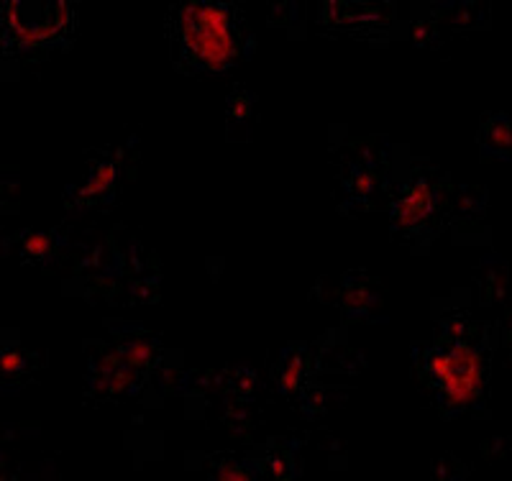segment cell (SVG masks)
Returning a JSON list of instances; mask_svg holds the SVG:
<instances>
[{
    "label": "cell",
    "instance_id": "6da1fadb",
    "mask_svg": "<svg viewBox=\"0 0 512 481\" xmlns=\"http://www.w3.org/2000/svg\"><path fill=\"white\" fill-rule=\"evenodd\" d=\"M172 62L190 75H218L246 54V29L233 3L187 0L169 11Z\"/></svg>",
    "mask_w": 512,
    "mask_h": 481
},
{
    "label": "cell",
    "instance_id": "7a4b0ae2",
    "mask_svg": "<svg viewBox=\"0 0 512 481\" xmlns=\"http://www.w3.org/2000/svg\"><path fill=\"white\" fill-rule=\"evenodd\" d=\"M423 379L443 410L472 405L484 387V364L477 348L461 336L438 338L423 354Z\"/></svg>",
    "mask_w": 512,
    "mask_h": 481
},
{
    "label": "cell",
    "instance_id": "3957f363",
    "mask_svg": "<svg viewBox=\"0 0 512 481\" xmlns=\"http://www.w3.org/2000/svg\"><path fill=\"white\" fill-rule=\"evenodd\" d=\"M75 34L72 3H49L41 21H26V3H0V41L6 52L31 54L64 44Z\"/></svg>",
    "mask_w": 512,
    "mask_h": 481
},
{
    "label": "cell",
    "instance_id": "277c9868",
    "mask_svg": "<svg viewBox=\"0 0 512 481\" xmlns=\"http://www.w3.org/2000/svg\"><path fill=\"white\" fill-rule=\"evenodd\" d=\"M438 203H441V192L438 185L425 177L415 174L408 182H402L392 200V231L395 233H420L428 228L431 218L436 215Z\"/></svg>",
    "mask_w": 512,
    "mask_h": 481
},
{
    "label": "cell",
    "instance_id": "5b68a950",
    "mask_svg": "<svg viewBox=\"0 0 512 481\" xmlns=\"http://www.w3.org/2000/svg\"><path fill=\"white\" fill-rule=\"evenodd\" d=\"M479 144L484 151L495 157L512 159V118L510 116H487L479 131Z\"/></svg>",
    "mask_w": 512,
    "mask_h": 481
},
{
    "label": "cell",
    "instance_id": "8992f818",
    "mask_svg": "<svg viewBox=\"0 0 512 481\" xmlns=\"http://www.w3.org/2000/svg\"><path fill=\"white\" fill-rule=\"evenodd\" d=\"M118 177V164L116 162H100L95 164V169L90 172V177L82 182V187L77 190V203L90 205L98 203V200L108 198L116 187Z\"/></svg>",
    "mask_w": 512,
    "mask_h": 481
},
{
    "label": "cell",
    "instance_id": "52a82bcc",
    "mask_svg": "<svg viewBox=\"0 0 512 481\" xmlns=\"http://www.w3.org/2000/svg\"><path fill=\"white\" fill-rule=\"evenodd\" d=\"M346 192H349V198L354 200H367L374 195V187H377V172H374V164L367 162H356L351 164L349 172H346L344 180Z\"/></svg>",
    "mask_w": 512,
    "mask_h": 481
},
{
    "label": "cell",
    "instance_id": "ba28073f",
    "mask_svg": "<svg viewBox=\"0 0 512 481\" xmlns=\"http://www.w3.org/2000/svg\"><path fill=\"white\" fill-rule=\"evenodd\" d=\"M254 95L249 90H236L228 95V123L231 126H244L251 116H254Z\"/></svg>",
    "mask_w": 512,
    "mask_h": 481
},
{
    "label": "cell",
    "instance_id": "9c48e42d",
    "mask_svg": "<svg viewBox=\"0 0 512 481\" xmlns=\"http://www.w3.org/2000/svg\"><path fill=\"white\" fill-rule=\"evenodd\" d=\"M118 354H121V359L126 361L131 369L141 371V369H146V366H152L154 346L149 341H141L139 338V341H131L128 346H123Z\"/></svg>",
    "mask_w": 512,
    "mask_h": 481
},
{
    "label": "cell",
    "instance_id": "30bf717a",
    "mask_svg": "<svg viewBox=\"0 0 512 481\" xmlns=\"http://www.w3.org/2000/svg\"><path fill=\"white\" fill-rule=\"evenodd\" d=\"M21 251H24L26 259L41 261L54 251V238L49 233H26L24 241H21Z\"/></svg>",
    "mask_w": 512,
    "mask_h": 481
},
{
    "label": "cell",
    "instance_id": "8fae6325",
    "mask_svg": "<svg viewBox=\"0 0 512 481\" xmlns=\"http://www.w3.org/2000/svg\"><path fill=\"white\" fill-rule=\"evenodd\" d=\"M305 374V356L297 351V354H290L285 359V366H282V374H280V384L285 392H292V389H297V384H300V379H303Z\"/></svg>",
    "mask_w": 512,
    "mask_h": 481
},
{
    "label": "cell",
    "instance_id": "7c38bea8",
    "mask_svg": "<svg viewBox=\"0 0 512 481\" xmlns=\"http://www.w3.org/2000/svg\"><path fill=\"white\" fill-rule=\"evenodd\" d=\"M26 366H29V359L21 348L11 346L0 351V374L3 377H16V374L26 371Z\"/></svg>",
    "mask_w": 512,
    "mask_h": 481
},
{
    "label": "cell",
    "instance_id": "4fadbf2b",
    "mask_svg": "<svg viewBox=\"0 0 512 481\" xmlns=\"http://www.w3.org/2000/svg\"><path fill=\"white\" fill-rule=\"evenodd\" d=\"M216 481H254L251 471L244 464H236V461H226V464L218 466Z\"/></svg>",
    "mask_w": 512,
    "mask_h": 481
}]
</instances>
